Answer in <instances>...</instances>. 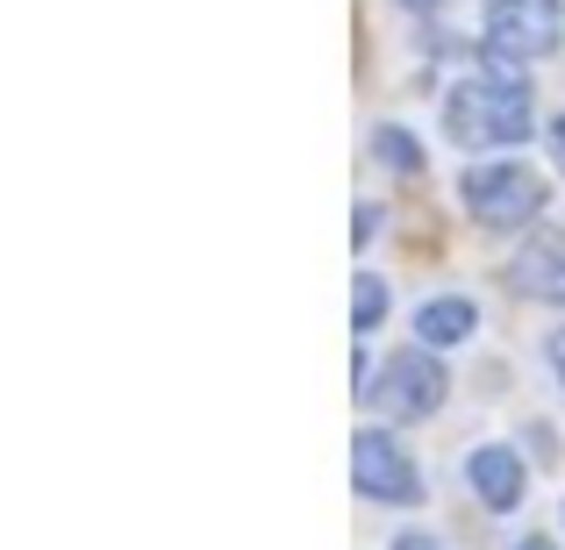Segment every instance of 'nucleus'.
<instances>
[{
    "instance_id": "obj_1",
    "label": "nucleus",
    "mask_w": 565,
    "mask_h": 550,
    "mask_svg": "<svg viewBox=\"0 0 565 550\" xmlns=\"http://www.w3.org/2000/svg\"><path fill=\"white\" fill-rule=\"evenodd\" d=\"M458 151H494V143H523L530 137V86L515 72H480V79L451 86L444 100Z\"/></svg>"
},
{
    "instance_id": "obj_2",
    "label": "nucleus",
    "mask_w": 565,
    "mask_h": 550,
    "mask_svg": "<svg viewBox=\"0 0 565 550\" xmlns=\"http://www.w3.org/2000/svg\"><path fill=\"white\" fill-rule=\"evenodd\" d=\"M544 201H552V186H544L537 172H523V165L466 172V207H472V222H487V229H523Z\"/></svg>"
},
{
    "instance_id": "obj_3",
    "label": "nucleus",
    "mask_w": 565,
    "mask_h": 550,
    "mask_svg": "<svg viewBox=\"0 0 565 550\" xmlns=\"http://www.w3.org/2000/svg\"><path fill=\"white\" fill-rule=\"evenodd\" d=\"M558 36H565L558 0H494L487 8V43L501 57H552Z\"/></svg>"
},
{
    "instance_id": "obj_4",
    "label": "nucleus",
    "mask_w": 565,
    "mask_h": 550,
    "mask_svg": "<svg viewBox=\"0 0 565 550\" xmlns=\"http://www.w3.org/2000/svg\"><path fill=\"white\" fill-rule=\"evenodd\" d=\"M351 486L373 494V500H423V479H415L408 451L394 436H380V429L351 436Z\"/></svg>"
},
{
    "instance_id": "obj_5",
    "label": "nucleus",
    "mask_w": 565,
    "mask_h": 550,
    "mask_svg": "<svg viewBox=\"0 0 565 550\" xmlns=\"http://www.w3.org/2000/svg\"><path fill=\"white\" fill-rule=\"evenodd\" d=\"M365 393H373L386 414H437L444 408V365L429 358V351H401V358L386 365V379L365 386Z\"/></svg>"
},
{
    "instance_id": "obj_6",
    "label": "nucleus",
    "mask_w": 565,
    "mask_h": 550,
    "mask_svg": "<svg viewBox=\"0 0 565 550\" xmlns=\"http://www.w3.org/2000/svg\"><path fill=\"white\" fill-rule=\"evenodd\" d=\"M466 479H472V494H480L487 508H515V500H523V457L501 451V443H487V451H472Z\"/></svg>"
},
{
    "instance_id": "obj_7",
    "label": "nucleus",
    "mask_w": 565,
    "mask_h": 550,
    "mask_svg": "<svg viewBox=\"0 0 565 550\" xmlns=\"http://www.w3.org/2000/svg\"><path fill=\"white\" fill-rule=\"evenodd\" d=\"M515 287L537 293V301H565V236H537L515 258Z\"/></svg>"
},
{
    "instance_id": "obj_8",
    "label": "nucleus",
    "mask_w": 565,
    "mask_h": 550,
    "mask_svg": "<svg viewBox=\"0 0 565 550\" xmlns=\"http://www.w3.org/2000/svg\"><path fill=\"white\" fill-rule=\"evenodd\" d=\"M415 330H423V344H458V336L480 330V308L472 301H429L423 315H415Z\"/></svg>"
},
{
    "instance_id": "obj_9",
    "label": "nucleus",
    "mask_w": 565,
    "mask_h": 550,
    "mask_svg": "<svg viewBox=\"0 0 565 550\" xmlns=\"http://www.w3.org/2000/svg\"><path fill=\"white\" fill-rule=\"evenodd\" d=\"M380 315H386V287L380 279H359L351 287V330H380Z\"/></svg>"
},
{
    "instance_id": "obj_10",
    "label": "nucleus",
    "mask_w": 565,
    "mask_h": 550,
    "mask_svg": "<svg viewBox=\"0 0 565 550\" xmlns=\"http://www.w3.org/2000/svg\"><path fill=\"white\" fill-rule=\"evenodd\" d=\"M380 158L394 172H423V151H415V137H401V129H380Z\"/></svg>"
},
{
    "instance_id": "obj_11",
    "label": "nucleus",
    "mask_w": 565,
    "mask_h": 550,
    "mask_svg": "<svg viewBox=\"0 0 565 550\" xmlns=\"http://www.w3.org/2000/svg\"><path fill=\"white\" fill-rule=\"evenodd\" d=\"M552 365H558V379H565V330H552Z\"/></svg>"
},
{
    "instance_id": "obj_12",
    "label": "nucleus",
    "mask_w": 565,
    "mask_h": 550,
    "mask_svg": "<svg viewBox=\"0 0 565 550\" xmlns=\"http://www.w3.org/2000/svg\"><path fill=\"white\" fill-rule=\"evenodd\" d=\"M394 550H437V543H429V537H401Z\"/></svg>"
},
{
    "instance_id": "obj_13",
    "label": "nucleus",
    "mask_w": 565,
    "mask_h": 550,
    "mask_svg": "<svg viewBox=\"0 0 565 550\" xmlns=\"http://www.w3.org/2000/svg\"><path fill=\"white\" fill-rule=\"evenodd\" d=\"M515 550H552V543H544V537H523V543H515Z\"/></svg>"
},
{
    "instance_id": "obj_14",
    "label": "nucleus",
    "mask_w": 565,
    "mask_h": 550,
    "mask_svg": "<svg viewBox=\"0 0 565 550\" xmlns=\"http://www.w3.org/2000/svg\"><path fill=\"white\" fill-rule=\"evenodd\" d=\"M552 143H558V165H565V122H558V129H552Z\"/></svg>"
},
{
    "instance_id": "obj_15",
    "label": "nucleus",
    "mask_w": 565,
    "mask_h": 550,
    "mask_svg": "<svg viewBox=\"0 0 565 550\" xmlns=\"http://www.w3.org/2000/svg\"><path fill=\"white\" fill-rule=\"evenodd\" d=\"M408 8H437V0H408Z\"/></svg>"
}]
</instances>
